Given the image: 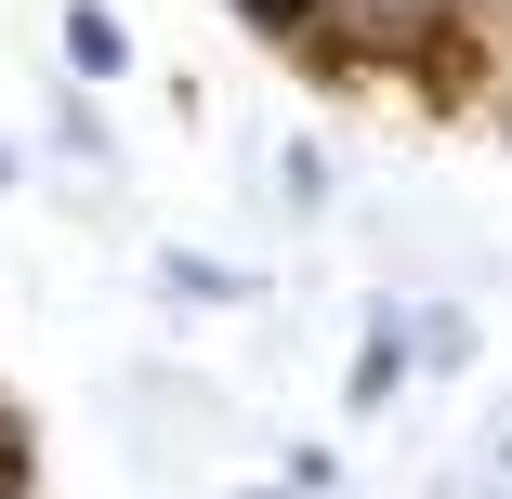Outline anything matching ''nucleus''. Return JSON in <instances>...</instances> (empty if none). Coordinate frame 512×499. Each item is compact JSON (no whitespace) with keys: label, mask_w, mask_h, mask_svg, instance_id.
I'll list each match as a JSON object with an SVG mask.
<instances>
[{"label":"nucleus","mask_w":512,"mask_h":499,"mask_svg":"<svg viewBox=\"0 0 512 499\" xmlns=\"http://www.w3.org/2000/svg\"><path fill=\"white\" fill-rule=\"evenodd\" d=\"M66 66H79V79H119V66H132V40H119L106 0H79V14H66Z\"/></svg>","instance_id":"obj_1"},{"label":"nucleus","mask_w":512,"mask_h":499,"mask_svg":"<svg viewBox=\"0 0 512 499\" xmlns=\"http://www.w3.org/2000/svg\"><path fill=\"white\" fill-rule=\"evenodd\" d=\"M473 355V329L447 316V303H421V316H407V368H460Z\"/></svg>","instance_id":"obj_2"},{"label":"nucleus","mask_w":512,"mask_h":499,"mask_svg":"<svg viewBox=\"0 0 512 499\" xmlns=\"http://www.w3.org/2000/svg\"><path fill=\"white\" fill-rule=\"evenodd\" d=\"M158 289H171V303H237V263H197V250H171V263H158Z\"/></svg>","instance_id":"obj_3"},{"label":"nucleus","mask_w":512,"mask_h":499,"mask_svg":"<svg viewBox=\"0 0 512 499\" xmlns=\"http://www.w3.org/2000/svg\"><path fill=\"white\" fill-rule=\"evenodd\" d=\"M276 184H289V211H329V158H316V145H302V132L276 145Z\"/></svg>","instance_id":"obj_4"},{"label":"nucleus","mask_w":512,"mask_h":499,"mask_svg":"<svg viewBox=\"0 0 512 499\" xmlns=\"http://www.w3.org/2000/svg\"><path fill=\"white\" fill-rule=\"evenodd\" d=\"M250 14H263V27H289V14H316V0H250Z\"/></svg>","instance_id":"obj_5"},{"label":"nucleus","mask_w":512,"mask_h":499,"mask_svg":"<svg viewBox=\"0 0 512 499\" xmlns=\"http://www.w3.org/2000/svg\"><path fill=\"white\" fill-rule=\"evenodd\" d=\"M0 499H27V486H14V460H0Z\"/></svg>","instance_id":"obj_6"},{"label":"nucleus","mask_w":512,"mask_h":499,"mask_svg":"<svg viewBox=\"0 0 512 499\" xmlns=\"http://www.w3.org/2000/svg\"><path fill=\"white\" fill-rule=\"evenodd\" d=\"M0 171H14V158H0Z\"/></svg>","instance_id":"obj_7"}]
</instances>
